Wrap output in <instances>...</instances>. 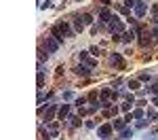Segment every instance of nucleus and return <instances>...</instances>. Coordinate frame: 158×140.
Instances as JSON below:
<instances>
[{
    "label": "nucleus",
    "instance_id": "obj_1",
    "mask_svg": "<svg viewBox=\"0 0 158 140\" xmlns=\"http://www.w3.org/2000/svg\"><path fill=\"white\" fill-rule=\"evenodd\" d=\"M108 28H110V32L112 34H124V24H122V19L120 17H112V21L108 24Z\"/></svg>",
    "mask_w": 158,
    "mask_h": 140
},
{
    "label": "nucleus",
    "instance_id": "obj_2",
    "mask_svg": "<svg viewBox=\"0 0 158 140\" xmlns=\"http://www.w3.org/2000/svg\"><path fill=\"white\" fill-rule=\"evenodd\" d=\"M44 47H47L49 53H57V49H59V40H57L55 36H47L44 38Z\"/></svg>",
    "mask_w": 158,
    "mask_h": 140
},
{
    "label": "nucleus",
    "instance_id": "obj_3",
    "mask_svg": "<svg viewBox=\"0 0 158 140\" xmlns=\"http://www.w3.org/2000/svg\"><path fill=\"white\" fill-rule=\"evenodd\" d=\"M112 132H114V125H112V123H103V125L97 127V136L99 138H108Z\"/></svg>",
    "mask_w": 158,
    "mask_h": 140
},
{
    "label": "nucleus",
    "instance_id": "obj_4",
    "mask_svg": "<svg viewBox=\"0 0 158 140\" xmlns=\"http://www.w3.org/2000/svg\"><path fill=\"white\" fill-rule=\"evenodd\" d=\"M91 70H93V68L86 66V64H78V66L74 68V72H76L78 76H91Z\"/></svg>",
    "mask_w": 158,
    "mask_h": 140
},
{
    "label": "nucleus",
    "instance_id": "obj_5",
    "mask_svg": "<svg viewBox=\"0 0 158 140\" xmlns=\"http://www.w3.org/2000/svg\"><path fill=\"white\" fill-rule=\"evenodd\" d=\"M146 13H148V4L143 2V0H137V4H135V15H137V17L141 19V17H143Z\"/></svg>",
    "mask_w": 158,
    "mask_h": 140
},
{
    "label": "nucleus",
    "instance_id": "obj_6",
    "mask_svg": "<svg viewBox=\"0 0 158 140\" xmlns=\"http://www.w3.org/2000/svg\"><path fill=\"white\" fill-rule=\"evenodd\" d=\"M55 113H59V106H57V104H49L47 115H44V121H47V123H51V121H53V117H55Z\"/></svg>",
    "mask_w": 158,
    "mask_h": 140
},
{
    "label": "nucleus",
    "instance_id": "obj_7",
    "mask_svg": "<svg viewBox=\"0 0 158 140\" xmlns=\"http://www.w3.org/2000/svg\"><path fill=\"white\" fill-rule=\"evenodd\" d=\"M110 62H112V66H116V68H124V60H122L120 53H112L110 55Z\"/></svg>",
    "mask_w": 158,
    "mask_h": 140
},
{
    "label": "nucleus",
    "instance_id": "obj_8",
    "mask_svg": "<svg viewBox=\"0 0 158 140\" xmlns=\"http://www.w3.org/2000/svg\"><path fill=\"white\" fill-rule=\"evenodd\" d=\"M51 36H55V38H57V40H59V45L63 43V38H65V36H63V30L59 28V24H55L53 28H51Z\"/></svg>",
    "mask_w": 158,
    "mask_h": 140
},
{
    "label": "nucleus",
    "instance_id": "obj_9",
    "mask_svg": "<svg viewBox=\"0 0 158 140\" xmlns=\"http://www.w3.org/2000/svg\"><path fill=\"white\" fill-rule=\"evenodd\" d=\"M150 36H152V34L141 32V34H139V47H150V45H152V40H154V38H150Z\"/></svg>",
    "mask_w": 158,
    "mask_h": 140
},
{
    "label": "nucleus",
    "instance_id": "obj_10",
    "mask_svg": "<svg viewBox=\"0 0 158 140\" xmlns=\"http://www.w3.org/2000/svg\"><path fill=\"white\" fill-rule=\"evenodd\" d=\"M78 55H80V60H82V62H85L86 66H91V68H95V66H97V60H93V57H89V53H86V51H80Z\"/></svg>",
    "mask_w": 158,
    "mask_h": 140
},
{
    "label": "nucleus",
    "instance_id": "obj_11",
    "mask_svg": "<svg viewBox=\"0 0 158 140\" xmlns=\"http://www.w3.org/2000/svg\"><path fill=\"white\" fill-rule=\"evenodd\" d=\"M112 17H114V15L110 13V9H101V11H99V19H101V24H110Z\"/></svg>",
    "mask_w": 158,
    "mask_h": 140
},
{
    "label": "nucleus",
    "instance_id": "obj_12",
    "mask_svg": "<svg viewBox=\"0 0 158 140\" xmlns=\"http://www.w3.org/2000/svg\"><path fill=\"white\" fill-rule=\"evenodd\" d=\"M68 115H70V104H61V106H59V113H57V117H59L61 121H63V119H65Z\"/></svg>",
    "mask_w": 158,
    "mask_h": 140
},
{
    "label": "nucleus",
    "instance_id": "obj_13",
    "mask_svg": "<svg viewBox=\"0 0 158 140\" xmlns=\"http://www.w3.org/2000/svg\"><path fill=\"white\" fill-rule=\"evenodd\" d=\"M36 85H38V91H42V87H44V70H38Z\"/></svg>",
    "mask_w": 158,
    "mask_h": 140
},
{
    "label": "nucleus",
    "instance_id": "obj_14",
    "mask_svg": "<svg viewBox=\"0 0 158 140\" xmlns=\"http://www.w3.org/2000/svg\"><path fill=\"white\" fill-rule=\"evenodd\" d=\"M112 125H114V129L122 132V129L127 127V121H124V119H114V121H112Z\"/></svg>",
    "mask_w": 158,
    "mask_h": 140
},
{
    "label": "nucleus",
    "instance_id": "obj_15",
    "mask_svg": "<svg viewBox=\"0 0 158 140\" xmlns=\"http://www.w3.org/2000/svg\"><path fill=\"white\" fill-rule=\"evenodd\" d=\"M135 34H137V32H135L133 28H131L129 32H124V34H122V40H124V43H131V40L135 38Z\"/></svg>",
    "mask_w": 158,
    "mask_h": 140
},
{
    "label": "nucleus",
    "instance_id": "obj_16",
    "mask_svg": "<svg viewBox=\"0 0 158 140\" xmlns=\"http://www.w3.org/2000/svg\"><path fill=\"white\" fill-rule=\"evenodd\" d=\"M127 85H129V89H131V91H135V89L141 87V81H139V79H131V81H129Z\"/></svg>",
    "mask_w": 158,
    "mask_h": 140
},
{
    "label": "nucleus",
    "instance_id": "obj_17",
    "mask_svg": "<svg viewBox=\"0 0 158 140\" xmlns=\"http://www.w3.org/2000/svg\"><path fill=\"white\" fill-rule=\"evenodd\" d=\"M127 138H133V129L131 127H124L120 132V140H127Z\"/></svg>",
    "mask_w": 158,
    "mask_h": 140
},
{
    "label": "nucleus",
    "instance_id": "obj_18",
    "mask_svg": "<svg viewBox=\"0 0 158 140\" xmlns=\"http://www.w3.org/2000/svg\"><path fill=\"white\" fill-rule=\"evenodd\" d=\"M59 28L63 30V34H65V36H74V30H72V28H70L68 24H63V21H61V24H59Z\"/></svg>",
    "mask_w": 158,
    "mask_h": 140
},
{
    "label": "nucleus",
    "instance_id": "obj_19",
    "mask_svg": "<svg viewBox=\"0 0 158 140\" xmlns=\"http://www.w3.org/2000/svg\"><path fill=\"white\" fill-rule=\"evenodd\" d=\"M78 19H80V21H82V24H85V25H91V24H93V17H91L89 13H85V15H80Z\"/></svg>",
    "mask_w": 158,
    "mask_h": 140
},
{
    "label": "nucleus",
    "instance_id": "obj_20",
    "mask_svg": "<svg viewBox=\"0 0 158 140\" xmlns=\"http://www.w3.org/2000/svg\"><path fill=\"white\" fill-rule=\"evenodd\" d=\"M74 30H76V32H82V30H85V24H82L80 19H76V21H74Z\"/></svg>",
    "mask_w": 158,
    "mask_h": 140
},
{
    "label": "nucleus",
    "instance_id": "obj_21",
    "mask_svg": "<svg viewBox=\"0 0 158 140\" xmlns=\"http://www.w3.org/2000/svg\"><path fill=\"white\" fill-rule=\"evenodd\" d=\"M133 117H135V119H143V117H146V113H143L141 108H135V111H133Z\"/></svg>",
    "mask_w": 158,
    "mask_h": 140
},
{
    "label": "nucleus",
    "instance_id": "obj_22",
    "mask_svg": "<svg viewBox=\"0 0 158 140\" xmlns=\"http://www.w3.org/2000/svg\"><path fill=\"white\" fill-rule=\"evenodd\" d=\"M70 125H72V127H78V125H80V119H78L76 115H72V117H70Z\"/></svg>",
    "mask_w": 158,
    "mask_h": 140
},
{
    "label": "nucleus",
    "instance_id": "obj_23",
    "mask_svg": "<svg viewBox=\"0 0 158 140\" xmlns=\"http://www.w3.org/2000/svg\"><path fill=\"white\" fill-rule=\"evenodd\" d=\"M135 4H137V0H124V9H135Z\"/></svg>",
    "mask_w": 158,
    "mask_h": 140
},
{
    "label": "nucleus",
    "instance_id": "obj_24",
    "mask_svg": "<svg viewBox=\"0 0 158 140\" xmlns=\"http://www.w3.org/2000/svg\"><path fill=\"white\" fill-rule=\"evenodd\" d=\"M74 104H76L78 108H82V104H86V98H82V96H80V98H76V102H74Z\"/></svg>",
    "mask_w": 158,
    "mask_h": 140
},
{
    "label": "nucleus",
    "instance_id": "obj_25",
    "mask_svg": "<svg viewBox=\"0 0 158 140\" xmlns=\"http://www.w3.org/2000/svg\"><path fill=\"white\" fill-rule=\"evenodd\" d=\"M150 79H152V76L148 75V72H141V75H139V81H141V83H148Z\"/></svg>",
    "mask_w": 158,
    "mask_h": 140
},
{
    "label": "nucleus",
    "instance_id": "obj_26",
    "mask_svg": "<svg viewBox=\"0 0 158 140\" xmlns=\"http://www.w3.org/2000/svg\"><path fill=\"white\" fill-rule=\"evenodd\" d=\"M51 136H53V134H49L47 129H40V138H42V140H49Z\"/></svg>",
    "mask_w": 158,
    "mask_h": 140
},
{
    "label": "nucleus",
    "instance_id": "obj_27",
    "mask_svg": "<svg viewBox=\"0 0 158 140\" xmlns=\"http://www.w3.org/2000/svg\"><path fill=\"white\" fill-rule=\"evenodd\" d=\"M131 104H133V102H124V104L120 106V111H124V113H129V111H131Z\"/></svg>",
    "mask_w": 158,
    "mask_h": 140
},
{
    "label": "nucleus",
    "instance_id": "obj_28",
    "mask_svg": "<svg viewBox=\"0 0 158 140\" xmlns=\"http://www.w3.org/2000/svg\"><path fill=\"white\" fill-rule=\"evenodd\" d=\"M150 93H154V96H158V83H154V85L150 87Z\"/></svg>",
    "mask_w": 158,
    "mask_h": 140
},
{
    "label": "nucleus",
    "instance_id": "obj_29",
    "mask_svg": "<svg viewBox=\"0 0 158 140\" xmlns=\"http://www.w3.org/2000/svg\"><path fill=\"white\" fill-rule=\"evenodd\" d=\"M89 100H91V102H97V91H91V93H89Z\"/></svg>",
    "mask_w": 158,
    "mask_h": 140
},
{
    "label": "nucleus",
    "instance_id": "obj_30",
    "mask_svg": "<svg viewBox=\"0 0 158 140\" xmlns=\"http://www.w3.org/2000/svg\"><path fill=\"white\" fill-rule=\"evenodd\" d=\"M51 7H53V2H51V0H47V2H42V4H40V9H51Z\"/></svg>",
    "mask_w": 158,
    "mask_h": 140
},
{
    "label": "nucleus",
    "instance_id": "obj_31",
    "mask_svg": "<svg viewBox=\"0 0 158 140\" xmlns=\"http://www.w3.org/2000/svg\"><path fill=\"white\" fill-rule=\"evenodd\" d=\"M91 53H93V55H95V57H97L99 53H101V49H99V47H91Z\"/></svg>",
    "mask_w": 158,
    "mask_h": 140
},
{
    "label": "nucleus",
    "instance_id": "obj_32",
    "mask_svg": "<svg viewBox=\"0 0 158 140\" xmlns=\"http://www.w3.org/2000/svg\"><path fill=\"white\" fill-rule=\"evenodd\" d=\"M133 119H135L133 113H127V115H124V121H127V123H129V121H133Z\"/></svg>",
    "mask_w": 158,
    "mask_h": 140
},
{
    "label": "nucleus",
    "instance_id": "obj_33",
    "mask_svg": "<svg viewBox=\"0 0 158 140\" xmlns=\"http://www.w3.org/2000/svg\"><path fill=\"white\" fill-rule=\"evenodd\" d=\"M72 96H74L72 91H65V93H63V100H72Z\"/></svg>",
    "mask_w": 158,
    "mask_h": 140
},
{
    "label": "nucleus",
    "instance_id": "obj_34",
    "mask_svg": "<svg viewBox=\"0 0 158 140\" xmlns=\"http://www.w3.org/2000/svg\"><path fill=\"white\" fill-rule=\"evenodd\" d=\"M152 38H154V40H158V25L152 30Z\"/></svg>",
    "mask_w": 158,
    "mask_h": 140
},
{
    "label": "nucleus",
    "instance_id": "obj_35",
    "mask_svg": "<svg viewBox=\"0 0 158 140\" xmlns=\"http://www.w3.org/2000/svg\"><path fill=\"white\" fill-rule=\"evenodd\" d=\"M152 15H154V17L158 15V4H154V7H152Z\"/></svg>",
    "mask_w": 158,
    "mask_h": 140
},
{
    "label": "nucleus",
    "instance_id": "obj_36",
    "mask_svg": "<svg viewBox=\"0 0 158 140\" xmlns=\"http://www.w3.org/2000/svg\"><path fill=\"white\" fill-rule=\"evenodd\" d=\"M152 102H154V106H158V96H154V98H152Z\"/></svg>",
    "mask_w": 158,
    "mask_h": 140
},
{
    "label": "nucleus",
    "instance_id": "obj_37",
    "mask_svg": "<svg viewBox=\"0 0 158 140\" xmlns=\"http://www.w3.org/2000/svg\"><path fill=\"white\" fill-rule=\"evenodd\" d=\"M152 21H154V24H156V25H158V15H156V17H154V19H152Z\"/></svg>",
    "mask_w": 158,
    "mask_h": 140
},
{
    "label": "nucleus",
    "instance_id": "obj_38",
    "mask_svg": "<svg viewBox=\"0 0 158 140\" xmlns=\"http://www.w3.org/2000/svg\"><path fill=\"white\" fill-rule=\"evenodd\" d=\"M101 2H103V4H110V0H101Z\"/></svg>",
    "mask_w": 158,
    "mask_h": 140
}]
</instances>
